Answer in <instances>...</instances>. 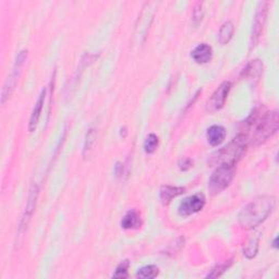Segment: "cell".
<instances>
[{
	"instance_id": "cell-1",
	"label": "cell",
	"mask_w": 279,
	"mask_h": 279,
	"mask_svg": "<svg viewBox=\"0 0 279 279\" xmlns=\"http://www.w3.org/2000/svg\"><path fill=\"white\" fill-rule=\"evenodd\" d=\"M276 207V199L272 195H262L254 199L240 211L239 224L245 229H253L261 225Z\"/></svg>"
},
{
	"instance_id": "cell-2",
	"label": "cell",
	"mask_w": 279,
	"mask_h": 279,
	"mask_svg": "<svg viewBox=\"0 0 279 279\" xmlns=\"http://www.w3.org/2000/svg\"><path fill=\"white\" fill-rule=\"evenodd\" d=\"M248 146V137L244 134L237 135L232 141L223 149L213 154L211 164L214 165H231L236 166L242 156L245 154Z\"/></svg>"
},
{
	"instance_id": "cell-3",
	"label": "cell",
	"mask_w": 279,
	"mask_h": 279,
	"mask_svg": "<svg viewBox=\"0 0 279 279\" xmlns=\"http://www.w3.org/2000/svg\"><path fill=\"white\" fill-rule=\"evenodd\" d=\"M279 117L277 111L267 112L265 116L260 120L254 129L253 135L251 137V143L255 146L265 143L269 137H272L278 130Z\"/></svg>"
},
{
	"instance_id": "cell-4",
	"label": "cell",
	"mask_w": 279,
	"mask_h": 279,
	"mask_svg": "<svg viewBox=\"0 0 279 279\" xmlns=\"http://www.w3.org/2000/svg\"><path fill=\"white\" fill-rule=\"evenodd\" d=\"M236 174L235 166L231 165H219L213 172L210 181L208 189L212 194H218L223 192L226 188L229 187L234 180Z\"/></svg>"
},
{
	"instance_id": "cell-5",
	"label": "cell",
	"mask_w": 279,
	"mask_h": 279,
	"mask_svg": "<svg viewBox=\"0 0 279 279\" xmlns=\"http://www.w3.org/2000/svg\"><path fill=\"white\" fill-rule=\"evenodd\" d=\"M27 58H28V51H26V49H23V51H21L18 54V56H16L12 71L10 73V76L8 77V79L6 80V83L3 88V94H2V103L3 104L6 103L8 98L10 97V95L14 91L16 84H18V81H19V78L21 75V71H22V67H23L24 62H26Z\"/></svg>"
},
{
	"instance_id": "cell-6",
	"label": "cell",
	"mask_w": 279,
	"mask_h": 279,
	"mask_svg": "<svg viewBox=\"0 0 279 279\" xmlns=\"http://www.w3.org/2000/svg\"><path fill=\"white\" fill-rule=\"evenodd\" d=\"M205 202H206V199H205V195L203 193H196L189 196L179 205L178 212L180 216L188 217L195 214V213H199L204 208Z\"/></svg>"
},
{
	"instance_id": "cell-7",
	"label": "cell",
	"mask_w": 279,
	"mask_h": 279,
	"mask_svg": "<svg viewBox=\"0 0 279 279\" xmlns=\"http://www.w3.org/2000/svg\"><path fill=\"white\" fill-rule=\"evenodd\" d=\"M230 89H231V83L229 81H226L223 84H220L219 87L214 93H213V95L206 102V106H205L206 110L210 112H214L223 108L227 101L229 92H230Z\"/></svg>"
},
{
	"instance_id": "cell-8",
	"label": "cell",
	"mask_w": 279,
	"mask_h": 279,
	"mask_svg": "<svg viewBox=\"0 0 279 279\" xmlns=\"http://www.w3.org/2000/svg\"><path fill=\"white\" fill-rule=\"evenodd\" d=\"M267 9H268V3L264 2L261 3L258 11L255 13V18H254L253 22V28H252V35H251V46L254 47L260 39V36L262 34V31H263L264 24L266 21L267 16Z\"/></svg>"
},
{
	"instance_id": "cell-9",
	"label": "cell",
	"mask_w": 279,
	"mask_h": 279,
	"mask_svg": "<svg viewBox=\"0 0 279 279\" xmlns=\"http://www.w3.org/2000/svg\"><path fill=\"white\" fill-rule=\"evenodd\" d=\"M38 194H39V189L36 184H34L30 190L27 207H26V211H24V213H23V216L21 219L20 228H19L20 235H23L24 231H26V229L28 228V226L30 224V220H31L32 216H33V214H34L37 199H38Z\"/></svg>"
},
{
	"instance_id": "cell-10",
	"label": "cell",
	"mask_w": 279,
	"mask_h": 279,
	"mask_svg": "<svg viewBox=\"0 0 279 279\" xmlns=\"http://www.w3.org/2000/svg\"><path fill=\"white\" fill-rule=\"evenodd\" d=\"M45 97H46V88L42 89V92H40L37 102L35 103L34 108H33L31 118H30V124H29V130L30 132H34L37 128L38 121L40 118V113H42L43 107H44V102H45Z\"/></svg>"
},
{
	"instance_id": "cell-11",
	"label": "cell",
	"mask_w": 279,
	"mask_h": 279,
	"mask_svg": "<svg viewBox=\"0 0 279 279\" xmlns=\"http://www.w3.org/2000/svg\"><path fill=\"white\" fill-rule=\"evenodd\" d=\"M192 59L199 64L207 63L213 58V48L207 44H200L196 46L191 53Z\"/></svg>"
},
{
	"instance_id": "cell-12",
	"label": "cell",
	"mask_w": 279,
	"mask_h": 279,
	"mask_svg": "<svg viewBox=\"0 0 279 279\" xmlns=\"http://www.w3.org/2000/svg\"><path fill=\"white\" fill-rule=\"evenodd\" d=\"M227 135L226 129L223 126H212L206 133L207 141L212 146H218L225 141Z\"/></svg>"
},
{
	"instance_id": "cell-13",
	"label": "cell",
	"mask_w": 279,
	"mask_h": 279,
	"mask_svg": "<svg viewBox=\"0 0 279 279\" xmlns=\"http://www.w3.org/2000/svg\"><path fill=\"white\" fill-rule=\"evenodd\" d=\"M184 192V188L181 187H172V185H164L160 188L159 199L162 204H169L177 196L181 195Z\"/></svg>"
},
{
	"instance_id": "cell-14",
	"label": "cell",
	"mask_w": 279,
	"mask_h": 279,
	"mask_svg": "<svg viewBox=\"0 0 279 279\" xmlns=\"http://www.w3.org/2000/svg\"><path fill=\"white\" fill-rule=\"evenodd\" d=\"M142 225V219L138 213L134 210L129 211L125 217L121 220V227L126 230H131V229H137Z\"/></svg>"
},
{
	"instance_id": "cell-15",
	"label": "cell",
	"mask_w": 279,
	"mask_h": 279,
	"mask_svg": "<svg viewBox=\"0 0 279 279\" xmlns=\"http://www.w3.org/2000/svg\"><path fill=\"white\" fill-rule=\"evenodd\" d=\"M263 72V63H262L260 60H252L248 65L247 68L244 69L243 75L248 80L251 81H258Z\"/></svg>"
},
{
	"instance_id": "cell-16",
	"label": "cell",
	"mask_w": 279,
	"mask_h": 279,
	"mask_svg": "<svg viewBox=\"0 0 279 279\" xmlns=\"http://www.w3.org/2000/svg\"><path fill=\"white\" fill-rule=\"evenodd\" d=\"M234 32H235V27L234 23L231 21H227L225 22L223 26L220 27L219 33H218V42L221 45H226L234 36Z\"/></svg>"
},
{
	"instance_id": "cell-17",
	"label": "cell",
	"mask_w": 279,
	"mask_h": 279,
	"mask_svg": "<svg viewBox=\"0 0 279 279\" xmlns=\"http://www.w3.org/2000/svg\"><path fill=\"white\" fill-rule=\"evenodd\" d=\"M258 250H259V236L254 235L248 240L247 244H245V247L243 249V254L248 259H253L258 254Z\"/></svg>"
},
{
	"instance_id": "cell-18",
	"label": "cell",
	"mask_w": 279,
	"mask_h": 279,
	"mask_svg": "<svg viewBox=\"0 0 279 279\" xmlns=\"http://www.w3.org/2000/svg\"><path fill=\"white\" fill-rule=\"evenodd\" d=\"M159 274V268L156 265H146L142 268H140L136 273L137 278H143V279H152L157 277Z\"/></svg>"
},
{
	"instance_id": "cell-19",
	"label": "cell",
	"mask_w": 279,
	"mask_h": 279,
	"mask_svg": "<svg viewBox=\"0 0 279 279\" xmlns=\"http://www.w3.org/2000/svg\"><path fill=\"white\" fill-rule=\"evenodd\" d=\"M231 265H232V260H228V261L224 262V263L216 265L214 268L212 269V272L206 277L207 278H217V277H220L221 275H223L226 272L227 269L230 268Z\"/></svg>"
},
{
	"instance_id": "cell-20",
	"label": "cell",
	"mask_w": 279,
	"mask_h": 279,
	"mask_svg": "<svg viewBox=\"0 0 279 279\" xmlns=\"http://www.w3.org/2000/svg\"><path fill=\"white\" fill-rule=\"evenodd\" d=\"M158 136L154 134V133H151L149 136L146 137L145 142H144V151L146 154H153L156 149H157L158 146Z\"/></svg>"
},
{
	"instance_id": "cell-21",
	"label": "cell",
	"mask_w": 279,
	"mask_h": 279,
	"mask_svg": "<svg viewBox=\"0 0 279 279\" xmlns=\"http://www.w3.org/2000/svg\"><path fill=\"white\" fill-rule=\"evenodd\" d=\"M204 14H205V9H204L203 3H198L194 7L193 14H192V23H193L194 27H198L199 24L202 22Z\"/></svg>"
},
{
	"instance_id": "cell-22",
	"label": "cell",
	"mask_w": 279,
	"mask_h": 279,
	"mask_svg": "<svg viewBox=\"0 0 279 279\" xmlns=\"http://www.w3.org/2000/svg\"><path fill=\"white\" fill-rule=\"evenodd\" d=\"M129 266H130V263H129L128 260L121 262V263L117 266L116 270H114L112 277L113 278H127Z\"/></svg>"
},
{
	"instance_id": "cell-23",
	"label": "cell",
	"mask_w": 279,
	"mask_h": 279,
	"mask_svg": "<svg viewBox=\"0 0 279 279\" xmlns=\"http://www.w3.org/2000/svg\"><path fill=\"white\" fill-rule=\"evenodd\" d=\"M95 142V133L94 130H89L88 133L86 135V141H85V145H84V154H86V152H88L89 150L92 149V146Z\"/></svg>"
},
{
	"instance_id": "cell-24",
	"label": "cell",
	"mask_w": 279,
	"mask_h": 279,
	"mask_svg": "<svg viewBox=\"0 0 279 279\" xmlns=\"http://www.w3.org/2000/svg\"><path fill=\"white\" fill-rule=\"evenodd\" d=\"M179 167H180V169H181V170H188V169H190L191 167H192V161L190 160V159H187V158H184V159H182V160H180V162H179Z\"/></svg>"
}]
</instances>
